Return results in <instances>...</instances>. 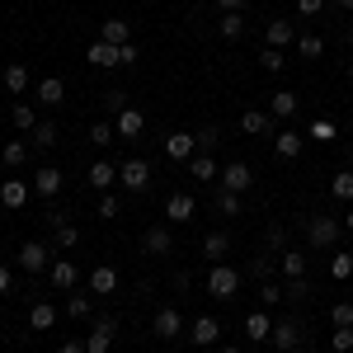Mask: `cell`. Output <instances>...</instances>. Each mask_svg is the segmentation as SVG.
Masks as SVG:
<instances>
[{
  "label": "cell",
  "instance_id": "1",
  "mask_svg": "<svg viewBox=\"0 0 353 353\" xmlns=\"http://www.w3.org/2000/svg\"><path fill=\"white\" fill-rule=\"evenodd\" d=\"M241 283H245L241 269H231V264H212L208 283H203V292H208V297H217V301H231L236 292H241Z\"/></svg>",
  "mask_w": 353,
  "mask_h": 353
},
{
  "label": "cell",
  "instance_id": "2",
  "mask_svg": "<svg viewBox=\"0 0 353 353\" xmlns=\"http://www.w3.org/2000/svg\"><path fill=\"white\" fill-rule=\"evenodd\" d=\"M339 231H344V221L330 217V212H316V217H306V241H311V250H334Z\"/></svg>",
  "mask_w": 353,
  "mask_h": 353
},
{
  "label": "cell",
  "instance_id": "3",
  "mask_svg": "<svg viewBox=\"0 0 353 353\" xmlns=\"http://www.w3.org/2000/svg\"><path fill=\"white\" fill-rule=\"evenodd\" d=\"M269 344H273L278 353H297L301 344H306V325H301L297 316H283V321H273Z\"/></svg>",
  "mask_w": 353,
  "mask_h": 353
},
{
  "label": "cell",
  "instance_id": "4",
  "mask_svg": "<svg viewBox=\"0 0 353 353\" xmlns=\"http://www.w3.org/2000/svg\"><path fill=\"white\" fill-rule=\"evenodd\" d=\"M118 184L128 193H146L151 189V165L141 161V156H128V161L118 165Z\"/></svg>",
  "mask_w": 353,
  "mask_h": 353
},
{
  "label": "cell",
  "instance_id": "5",
  "mask_svg": "<svg viewBox=\"0 0 353 353\" xmlns=\"http://www.w3.org/2000/svg\"><path fill=\"white\" fill-rule=\"evenodd\" d=\"M19 269H24V273H48V269H52V245L24 241V245H19Z\"/></svg>",
  "mask_w": 353,
  "mask_h": 353
},
{
  "label": "cell",
  "instance_id": "6",
  "mask_svg": "<svg viewBox=\"0 0 353 353\" xmlns=\"http://www.w3.org/2000/svg\"><path fill=\"white\" fill-rule=\"evenodd\" d=\"M217 184H221V189H226V193H245V189H250V184H254V170H250V165H245V161H231V165H221Z\"/></svg>",
  "mask_w": 353,
  "mask_h": 353
},
{
  "label": "cell",
  "instance_id": "7",
  "mask_svg": "<svg viewBox=\"0 0 353 353\" xmlns=\"http://www.w3.org/2000/svg\"><path fill=\"white\" fill-rule=\"evenodd\" d=\"M113 334H118V321L113 316H99L90 339H85V353H113Z\"/></svg>",
  "mask_w": 353,
  "mask_h": 353
},
{
  "label": "cell",
  "instance_id": "8",
  "mask_svg": "<svg viewBox=\"0 0 353 353\" xmlns=\"http://www.w3.org/2000/svg\"><path fill=\"white\" fill-rule=\"evenodd\" d=\"M113 132L123 137V141H137V137L146 132V113H141V109H132V104H128V109H123V113H113Z\"/></svg>",
  "mask_w": 353,
  "mask_h": 353
},
{
  "label": "cell",
  "instance_id": "9",
  "mask_svg": "<svg viewBox=\"0 0 353 353\" xmlns=\"http://www.w3.org/2000/svg\"><path fill=\"white\" fill-rule=\"evenodd\" d=\"M193 212H198V198H193V193H170V203H165V221H170V226L193 221Z\"/></svg>",
  "mask_w": 353,
  "mask_h": 353
},
{
  "label": "cell",
  "instance_id": "10",
  "mask_svg": "<svg viewBox=\"0 0 353 353\" xmlns=\"http://www.w3.org/2000/svg\"><path fill=\"white\" fill-rule=\"evenodd\" d=\"M151 330H156V339L170 344V339H179V334H184V316H179L174 306H161V311H156V321H151Z\"/></svg>",
  "mask_w": 353,
  "mask_h": 353
},
{
  "label": "cell",
  "instance_id": "11",
  "mask_svg": "<svg viewBox=\"0 0 353 353\" xmlns=\"http://www.w3.org/2000/svg\"><path fill=\"white\" fill-rule=\"evenodd\" d=\"M217 339H221V321L217 316H198V321L189 325V344H198V349H212Z\"/></svg>",
  "mask_w": 353,
  "mask_h": 353
},
{
  "label": "cell",
  "instance_id": "12",
  "mask_svg": "<svg viewBox=\"0 0 353 353\" xmlns=\"http://www.w3.org/2000/svg\"><path fill=\"white\" fill-rule=\"evenodd\" d=\"M28 198H33V184H28V179H0V203H5L10 212H19Z\"/></svg>",
  "mask_w": 353,
  "mask_h": 353
},
{
  "label": "cell",
  "instance_id": "13",
  "mask_svg": "<svg viewBox=\"0 0 353 353\" xmlns=\"http://www.w3.org/2000/svg\"><path fill=\"white\" fill-rule=\"evenodd\" d=\"M33 99L48 104V109H57V104L66 99V81H61V76H43V81H33Z\"/></svg>",
  "mask_w": 353,
  "mask_h": 353
},
{
  "label": "cell",
  "instance_id": "14",
  "mask_svg": "<svg viewBox=\"0 0 353 353\" xmlns=\"http://www.w3.org/2000/svg\"><path fill=\"white\" fill-rule=\"evenodd\" d=\"M269 334H273V316L264 306L245 316V339H250V344H269Z\"/></svg>",
  "mask_w": 353,
  "mask_h": 353
},
{
  "label": "cell",
  "instance_id": "15",
  "mask_svg": "<svg viewBox=\"0 0 353 353\" xmlns=\"http://www.w3.org/2000/svg\"><path fill=\"white\" fill-rule=\"evenodd\" d=\"M278 273H283V283H292V278H306V250L288 245V250L278 254Z\"/></svg>",
  "mask_w": 353,
  "mask_h": 353
},
{
  "label": "cell",
  "instance_id": "16",
  "mask_svg": "<svg viewBox=\"0 0 353 353\" xmlns=\"http://www.w3.org/2000/svg\"><path fill=\"white\" fill-rule=\"evenodd\" d=\"M141 250H146V254H170V250H174V231H170V221L151 226V231L141 236Z\"/></svg>",
  "mask_w": 353,
  "mask_h": 353
},
{
  "label": "cell",
  "instance_id": "17",
  "mask_svg": "<svg viewBox=\"0 0 353 353\" xmlns=\"http://www.w3.org/2000/svg\"><path fill=\"white\" fill-rule=\"evenodd\" d=\"M165 156H170V161H193V156H198L193 132H170L165 137Z\"/></svg>",
  "mask_w": 353,
  "mask_h": 353
},
{
  "label": "cell",
  "instance_id": "18",
  "mask_svg": "<svg viewBox=\"0 0 353 353\" xmlns=\"http://www.w3.org/2000/svg\"><path fill=\"white\" fill-rule=\"evenodd\" d=\"M297 33L301 28H292L288 19H269V28H264V48H278V52H283L288 43H297Z\"/></svg>",
  "mask_w": 353,
  "mask_h": 353
},
{
  "label": "cell",
  "instance_id": "19",
  "mask_svg": "<svg viewBox=\"0 0 353 353\" xmlns=\"http://www.w3.org/2000/svg\"><path fill=\"white\" fill-rule=\"evenodd\" d=\"M0 85H5V90H10V94H14V99H19V94H24V90H33V71H28V66H19V61H14V66H5V71H0Z\"/></svg>",
  "mask_w": 353,
  "mask_h": 353
},
{
  "label": "cell",
  "instance_id": "20",
  "mask_svg": "<svg viewBox=\"0 0 353 353\" xmlns=\"http://www.w3.org/2000/svg\"><path fill=\"white\" fill-rule=\"evenodd\" d=\"M61 184H66V179H61V170H57V165H43V170L33 174V193H38V198H57Z\"/></svg>",
  "mask_w": 353,
  "mask_h": 353
},
{
  "label": "cell",
  "instance_id": "21",
  "mask_svg": "<svg viewBox=\"0 0 353 353\" xmlns=\"http://www.w3.org/2000/svg\"><path fill=\"white\" fill-rule=\"evenodd\" d=\"M226 254H231V231H208L203 236V259L208 264H221Z\"/></svg>",
  "mask_w": 353,
  "mask_h": 353
},
{
  "label": "cell",
  "instance_id": "22",
  "mask_svg": "<svg viewBox=\"0 0 353 353\" xmlns=\"http://www.w3.org/2000/svg\"><path fill=\"white\" fill-rule=\"evenodd\" d=\"M48 278H52L57 292H71L76 283H81V269L71 264V259H52V269H48Z\"/></svg>",
  "mask_w": 353,
  "mask_h": 353
},
{
  "label": "cell",
  "instance_id": "23",
  "mask_svg": "<svg viewBox=\"0 0 353 353\" xmlns=\"http://www.w3.org/2000/svg\"><path fill=\"white\" fill-rule=\"evenodd\" d=\"M109 292H118V269H109V264L90 269V297H109Z\"/></svg>",
  "mask_w": 353,
  "mask_h": 353
},
{
  "label": "cell",
  "instance_id": "24",
  "mask_svg": "<svg viewBox=\"0 0 353 353\" xmlns=\"http://www.w3.org/2000/svg\"><path fill=\"white\" fill-rule=\"evenodd\" d=\"M57 325V306L52 301H33V311H28V330L33 334H48Z\"/></svg>",
  "mask_w": 353,
  "mask_h": 353
},
{
  "label": "cell",
  "instance_id": "25",
  "mask_svg": "<svg viewBox=\"0 0 353 353\" xmlns=\"http://www.w3.org/2000/svg\"><path fill=\"white\" fill-rule=\"evenodd\" d=\"M301 146H306V137L292 132V128H283V132H278V141H273L278 161H297V156H301Z\"/></svg>",
  "mask_w": 353,
  "mask_h": 353
},
{
  "label": "cell",
  "instance_id": "26",
  "mask_svg": "<svg viewBox=\"0 0 353 353\" xmlns=\"http://www.w3.org/2000/svg\"><path fill=\"white\" fill-rule=\"evenodd\" d=\"M85 179H90V189L109 193L113 184H118V165H109V161H94V165H90V174H85Z\"/></svg>",
  "mask_w": 353,
  "mask_h": 353
},
{
  "label": "cell",
  "instance_id": "27",
  "mask_svg": "<svg viewBox=\"0 0 353 353\" xmlns=\"http://www.w3.org/2000/svg\"><path fill=\"white\" fill-rule=\"evenodd\" d=\"M99 38L113 43V48H123V43H132V28H128V19H104L99 24Z\"/></svg>",
  "mask_w": 353,
  "mask_h": 353
},
{
  "label": "cell",
  "instance_id": "28",
  "mask_svg": "<svg viewBox=\"0 0 353 353\" xmlns=\"http://www.w3.org/2000/svg\"><path fill=\"white\" fill-rule=\"evenodd\" d=\"M85 57H90V66H118V48L104 43V38H94V43L85 48Z\"/></svg>",
  "mask_w": 353,
  "mask_h": 353
},
{
  "label": "cell",
  "instance_id": "29",
  "mask_svg": "<svg viewBox=\"0 0 353 353\" xmlns=\"http://www.w3.org/2000/svg\"><path fill=\"white\" fill-rule=\"evenodd\" d=\"M269 128H273V118H269L264 109H245V113H241V132H250V137H264Z\"/></svg>",
  "mask_w": 353,
  "mask_h": 353
},
{
  "label": "cell",
  "instance_id": "30",
  "mask_svg": "<svg viewBox=\"0 0 353 353\" xmlns=\"http://www.w3.org/2000/svg\"><path fill=\"white\" fill-rule=\"evenodd\" d=\"M297 94H292V90H278V94H273L269 99V118H292V113H297Z\"/></svg>",
  "mask_w": 353,
  "mask_h": 353
},
{
  "label": "cell",
  "instance_id": "31",
  "mask_svg": "<svg viewBox=\"0 0 353 353\" xmlns=\"http://www.w3.org/2000/svg\"><path fill=\"white\" fill-rule=\"evenodd\" d=\"M184 165H189V179H217L221 174V165L212 161V156H203V151H198L193 161H184Z\"/></svg>",
  "mask_w": 353,
  "mask_h": 353
},
{
  "label": "cell",
  "instance_id": "32",
  "mask_svg": "<svg viewBox=\"0 0 353 353\" xmlns=\"http://www.w3.org/2000/svg\"><path fill=\"white\" fill-rule=\"evenodd\" d=\"M24 161H28V141H0V165L19 170Z\"/></svg>",
  "mask_w": 353,
  "mask_h": 353
},
{
  "label": "cell",
  "instance_id": "33",
  "mask_svg": "<svg viewBox=\"0 0 353 353\" xmlns=\"http://www.w3.org/2000/svg\"><path fill=\"white\" fill-rule=\"evenodd\" d=\"M321 52H325V38H321V33H306V28H301V33H297V57L316 61Z\"/></svg>",
  "mask_w": 353,
  "mask_h": 353
},
{
  "label": "cell",
  "instance_id": "34",
  "mask_svg": "<svg viewBox=\"0 0 353 353\" xmlns=\"http://www.w3.org/2000/svg\"><path fill=\"white\" fill-rule=\"evenodd\" d=\"M10 113H14V128H19V132H33V128H38V123H43V118H38V113H33V104H19V99H14V104H10Z\"/></svg>",
  "mask_w": 353,
  "mask_h": 353
},
{
  "label": "cell",
  "instance_id": "35",
  "mask_svg": "<svg viewBox=\"0 0 353 353\" xmlns=\"http://www.w3.org/2000/svg\"><path fill=\"white\" fill-rule=\"evenodd\" d=\"M217 33L226 38V43H241V38H245V14H221Z\"/></svg>",
  "mask_w": 353,
  "mask_h": 353
},
{
  "label": "cell",
  "instance_id": "36",
  "mask_svg": "<svg viewBox=\"0 0 353 353\" xmlns=\"http://www.w3.org/2000/svg\"><path fill=\"white\" fill-rule=\"evenodd\" d=\"M57 123H38V128H33V132H28V141H33V146H38V151H48V146H57Z\"/></svg>",
  "mask_w": 353,
  "mask_h": 353
},
{
  "label": "cell",
  "instance_id": "37",
  "mask_svg": "<svg viewBox=\"0 0 353 353\" xmlns=\"http://www.w3.org/2000/svg\"><path fill=\"white\" fill-rule=\"evenodd\" d=\"M330 193H334L339 203H353V170H339V174L330 179Z\"/></svg>",
  "mask_w": 353,
  "mask_h": 353
},
{
  "label": "cell",
  "instance_id": "38",
  "mask_svg": "<svg viewBox=\"0 0 353 353\" xmlns=\"http://www.w3.org/2000/svg\"><path fill=\"white\" fill-rule=\"evenodd\" d=\"M288 297V292H283V283H259V306H264V311H273V306H278V301Z\"/></svg>",
  "mask_w": 353,
  "mask_h": 353
},
{
  "label": "cell",
  "instance_id": "39",
  "mask_svg": "<svg viewBox=\"0 0 353 353\" xmlns=\"http://www.w3.org/2000/svg\"><path fill=\"white\" fill-rule=\"evenodd\" d=\"M66 316H71V321H90V297H85V292H71V297H66Z\"/></svg>",
  "mask_w": 353,
  "mask_h": 353
},
{
  "label": "cell",
  "instance_id": "40",
  "mask_svg": "<svg viewBox=\"0 0 353 353\" xmlns=\"http://www.w3.org/2000/svg\"><path fill=\"white\" fill-rule=\"evenodd\" d=\"M217 212H221V217H241V193L217 189Z\"/></svg>",
  "mask_w": 353,
  "mask_h": 353
},
{
  "label": "cell",
  "instance_id": "41",
  "mask_svg": "<svg viewBox=\"0 0 353 353\" xmlns=\"http://www.w3.org/2000/svg\"><path fill=\"white\" fill-rule=\"evenodd\" d=\"M81 241V231H76V226H71V221H61V226H57L52 231V245L57 250H71V245Z\"/></svg>",
  "mask_w": 353,
  "mask_h": 353
},
{
  "label": "cell",
  "instance_id": "42",
  "mask_svg": "<svg viewBox=\"0 0 353 353\" xmlns=\"http://www.w3.org/2000/svg\"><path fill=\"white\" fill-rule=\"evenodd\" d=\"M193 141H198V151L208 156L212 146H221V132H217V128H212V123H208V128H198V132H193Z\"/></svg>",
  "mask_w": 353,
  "mask_h": 353
},
{
  "label": "cell",
  "instance_id": "43",
  "mask_svg": "<svg viewBox=\"0 0 353 353\" xmlns=\"http://www.w3.org/2000/svg\"><path fill=\"white\" fill-rule=\"evenodd\" d=\"M259 66H264V71H273V76H278V71H288V57L278 52V48H264V52H259Z\"/></svg>",
  "mask_w": 353,
  "mask_h": 353
},
{
  "label": "cell",
  "instance_id": "44",
  "mask_svg": "<svg viewBox=\"0 0 353 353\" xmlns=\"http://www.w3.org/2000/svg\"><path fill=\"white\" fill-rule=\"evenodd\" d=\"M330 321H334V330H353V301H334Z\"/></svg>",
  "mask_w": 353,
  "mask_h": 353
},
{
  "label": "cell",
  "instance_id": "45",
  "mask_svg": "<svg viewBox=\"0 0 353 353\" xmlns=\"http://www.w3.org/2000/svg\"><path fill=\"white\" fill-rule=\"evenodd\" d=\"M113 123H94V128H90V146H113Z\"/></svg>",
  "mask_w": 353,
  "mask_h": 353
},
{
  "label": "cell",
  "instance_id": "46",
  "mask_svg": "<svg viewBox=\"0 0 353 353\" xmlns=\"http://www.w3.org/2000/svg\"><path fill=\"white\" fill-rule=\"evenodd\" d=\"M306 132H311V141H330V137H334V123H330V118H311Z\"/></svg>",
  "mask_w": 353,
  "mask_h": 353
},
{
  "label": "cell",
  "instance_id": "47",
  "mask_svg": "<svg viewBox=\"0 0 353 353\" xmlns=\"http://www.w3.org/2000/svg\"><path fill=\"white\" fill-rule=\"evenodd\" d=\"M118 212H123V198H118V193H104V198H99V217L109 221V217H118Z\"/></svg>",
  "mask_w": 353,
  "mask_h": 353
},
{
  "label": "cell",
  "instance_id": "48",
  "mask_svg": "<svg viewBox=\"0 0 353 353\" xmlns=\"http://www.w3.org/2000/svg\"><path fill=\"white\" fill-rule=\"evenodd\" d=\"M330 349L334 353H353V330H334V334H330Z\"/></svg>",
  "mask_w": 353,
  "mask_h": 353
},
{
  "label": "cell",
  "instance_id": "49",
  "mask_svg": "<svg viewBox=\"0 0 353 353\" xmlns=\"http://www.w3.org/2000/svg\"><path fill=\"white\" fill-rule=\"evenodd\" d=\"M330 273H334V278H353V254H334V259H330Z\"/></svg>",
  "mask_w": 353,
  "mask_h": 353
},
{
  "label": "cell",
  "instance_id": "50",
  "mask_svg": "<svg viewBox=\"0 0 353 353\" xmlns=\"http://www.w3.org/2000/svg\"><path fill=\"white\" fill-rule=\"evenodd\" d=\"M283 292L292 301H301V297H311V283H306V278H292V283H283Z\"/></svg>",
  "mask_w": 353,
  "mask_h": 353
},
{
  "label": "cell",
  "instance_id": "51",
  "mask_svg": "<svg viewBox=\"0 0 353 353\" xmlns=\"http://www.w3.org/2000/svg\"><path fill=\"white\" fill-rule=\"evenodd\" d=\"M297 14H301V19H316V14H325V0H297Z\"/></svg>",
  "mask_w": 353,
  "mask_h": 353
},
{
  "label": "cell",
  "instance_id": "52",
  "mask_svg": "<svg viewBox=\"0 0 353 353\" xmlns=\"http://www.w3.org/2000/svg\"><path fill=\"white\" fill-rule=\"evenodd\" d=\"M104 109H109V113H123V109H128V94H123V90H109V94H104Z\"/></svg>",
  "mask_w": 353,
  "mask_h": 353
},
{
  "label": "cell",
  "instance_id": "53",
  "mask_svg": "<svg viewBox=\"0 0 353 353\" xmlns=\"http://www.w3.org/2000/svg\"><path fill=\"white\" fill-rule=\"evenodd\" d=\"M212 5H217L221 14H245L250 10V0H212Z\"/></svg>",
  "mask_w": 353,
  "mask_h": 353
},
{
  "label": "cell",
  "instance_id": "54",
  "mask_svg": "<svg viewBox=\"0 0 353 353\" xmlns=\"http://www.w3.org/2000/svg\"><path fill=\"white\" fill-rule=\"evenodd\" d=\"M137 57H141V52H137V43H123V48H118V66H132Z\"/></svg>",
  "mask_w": 353,
  "mask_h": 353
},
{
  "label": "cell",
  "instance_id": "55",
  "mask_svg": "<svg viewBox=\"0 0 353 353\" xmlns=\"http://www.w3.org/2000/svg\"><path fill=\"white\" fill-rule=\"evenodd\" d=\"M10 288H14V273H10V269H5V264H0V297H5Z\"/></svg>",
  "mask_w": 353,
  "mask_h": 353
},
{
  "label": "cell",
  "instance_id": "56",
  "mask_svg": "<svg viewBox=\"0 0 353 353\" xmlns=\"http://www.w3.org/2000/svg\"><path fill=\"white\" fill-rule=\"evenodd\" d=\"M61 353H85V339H66V344H61Z\"/></svg>",
  "mask_w": 353,
  "mask_h": 353
},
{
  "label": "cell",
  "instance_id": "57",
  "mask_svg": "<svg viewBox=\"0 0 353 353\" xmlns=\"http://www.w3.org/2000/svg\"><path fill=\"white\" fill-rule=\"evenodd\" d=\"M339 221H344V231H353V208H349V212H344Z\"/></svg>",
  "mask_w": 353,
  "mask_h": 353
},
{
  "label": "cell",
  "instance_id": "58",
  "mask_svg": "<svg viewBox=\"0 0 353 353\" xmlns=\"http://www.w3.org/2000/svg\"><path fill=\"white\" fill-rule=\"evenodd\" d=\"M344 43H349V48H353V24H349V28H344Z\"/></svg>",
  "mask_w": 353,
  "mask_h": 353
},
{
  "label": "cell",
  "instance_id": "59",
  "mask_svg": "<svg viewBox=\"0 0 353 353\" xmlns=\"http://www.w3.org/2000/svg\"><path fill=\"white\" fill-rule=\"evenodd\" d=\"M339 10H349V14H353V0H339Z\"/></svg>",
  "mask_w": 353,
  "mask_h": 353
},
{
  "label": "cell",
  "instance_id": "60",
  "mask_svg": "<svg viewBox=\"0 0 353 353\" xmlns=\"http://www.w3.org/2000/svg\"><path fill=\"white\" fill-rule=\"evenodd\" d=\"M221 353H241V349H236V344H221Z\"/></svg>",
  "mask_w": 353,
  "mask_h": 353
},
{
  "label": "cell",
  "instance_id": "61",
  "mask_svg": "<svg viewBox=\"0 0 353 353\" xmlns=\"http://www.w3.org/2000/svg\"><path fill=\"white\" fill-rule=\"evenodd\" d=\"M349 85H353V61H349Z\"/></svg>",
  "mask_w": 353,
  "mask_h": 353
},
{
  "label": "cell",
  "instance_id": "62",
  "mask_svg": "<svg viewBox=\"0 0 353 353\" xmlns=\"http://www.w3.org/2000/svg\"><path fill=\"white\" fill-rule=\"evenodd\" d=\"M349 170H353V151H349Z\"/></svg>",
  "mask_w": 353,
  "mask_h": 353
},
{
  "label": "cell",
  "instance_id": "63",
  "mask_svg": "<svg viewBox=\"0 0 353 353\" xmlns=\"http://www.w3.org/2000/svg\"><path fill=\"white\" fill-rule=\"evenodd\" d=\"M349 132H353V128H349Z\"/></svg>",
  "mask_w": 353,
  "mask_h": 353
}]
</instances>
